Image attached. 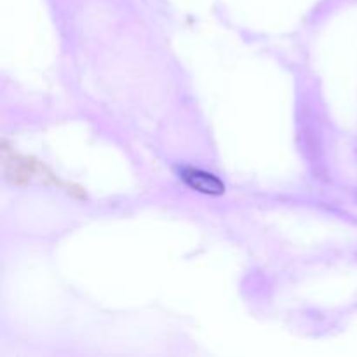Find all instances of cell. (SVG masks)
I'll return each instance as SVG.
<instances>
[{
	"instance_id": "obj_1",
	"label": "cell",
	"mask_w": 357,
	"mask_h": 357,
	"mask_svg": "<svg viewBox=\"0 0 357 357\" xmlns=\"http://www.w3.org/2000/svg\"><path fill=\"white\" fill-rule=\"evenodd\" d=\"M180 178L194 190L201 192L206 195H222L225 194V185L211 173H206L202 169H194V167H183L180 171Z\"/></svg>"
}]
</instances>
